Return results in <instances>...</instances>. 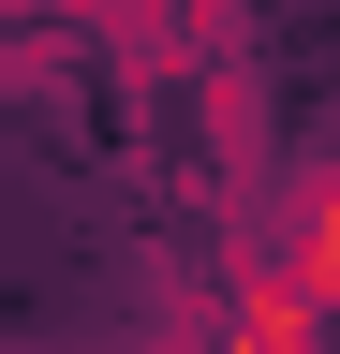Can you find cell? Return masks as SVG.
<instances>
[{"label":"cell","mask_w":340,"mask_h":354,"mask_svg":"<svg viewBox=\"0 0 340 354\" xmlns=\"http://www.w3.org/2000/svg\"><path fill=\"white\" fill-rule=\"evenodd\" d=\"M0 44H15V0H0Z\"/></svg>","instance_id":"277c9868"},{"label":"cell","mask_w":340,"mask_h":354,"mask_svg":"<svg viewBox=\"0 0 340 354\" xmlns=\"http://www.w3.org/2000/svg\"><path fill=\"white\" fill-rule=\"evenodd\" d=\"M163 88H178V118H193L207 177H222V192H251V177H267V74H251L237 44H193Z\"/></svg>","instance_id":"7a4b0ae2"},{"label":"cell","mask_w":340,"mask_h":354,"mask_svg":"<svg viewBox=\"0 0 340 354\" xmlns=\"http://www.w3.org/2000/svg\"><path fill=\"white\" fill-rule=\"evenodd\" d=\"M267 251H281L296 281H311V295L340 310V148H325V162H311V177H296V192L267 207Z\"/></svg>","instance_id":"3957f363"},{"label":"cell","mask_w":340,"mask_h":354,"mask_svg":"<svg viewBox=\"0 0 340 354\" xmlns=\"http://www.w3.org/2000/svg\"><path fill=\"white\" fill-rule=\"evenodd\" d=\"M207 354H340V310L267 251V221H237L222 295H207Z\"/></svg>","instance_id":"6da1fadb"}]
</instances>
